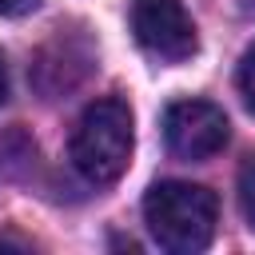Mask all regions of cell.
I'll return each instance as SVG.
<instances>
[{
	"mask_svg": "<svg viewBox=\"0 0 255 255\" xmlns=\"http://www.w3.org/2000/svg\"><path fill=\"white\" fill-rule=\"evenodd\" d=\"M143 219H147L151 239L163 251L191 255V251H203L211 243L219 203L203 183L167 179V183H155L143 195Z\"/></svg>",
	"mask_w": 255,
	"mask_h": 255,
	"instance_id": "cell-1",
	"label": "cell"
},
{
	"mask_svg": "<svg viewBox=\"0 0 255 255\" xmlns=\"http://www.w3.org/2000/svg\"><path fill=\"white\" fill-rule=\"evenodd\" d=\"M131 108L120 96H104L84 108L72 131V167L88 183H116L131 163Z\"/></svg>",
	"mask_w": 255,
	"mask_h": 255,
	"instance_id": "cell-2",
	"label": "cell"
},
{
	"mask_svg": "<svg viewBox=\"0 0 255 255\" xmlns=\"http://www.w3.org/2000/svg\"><path fill=\"white\" fill-rule=\"evenodd\" d=\"M131 32L143 52L163 64H179L195 56V24L179 0H131Z\"/></svg>",
	"mask_w": 255,
	"mask_h": 255,
	"instance_id": "cell-3",
	"label": "cell"
},
{
	"mask_svg": "<svg viewBox=\"0 0 255 255\" xmlns=\"http://www.w3.org/2000/svg\"><path fill=\"white\" fill-rule=\"evenodd\" d=\"M163 139L179 159H207L227 143V116L211 100H175L163 112Z\"/></svg>",
	"mask_w": 255,
	"mask_h": 255,
	"instance_id": "cell-4",
	"label": "cell"
},
{
	"mask_svg": "<svg viewBox=\"0 0 255 255\" xmlns=\"http://www.w3.org/2000/svg\"><path fill=\"white\" fill-rule=\"evenodd\" d=\"M239 211L255 227V151L239 163Z\"/></svg>",
	"mask_w": 255,
	"mask_h": 255,
	"instance_id": "cell-5",
	"label": "cell"
},
{
	"mask_svg": "<svg viewBox=\"0 0 255 255\" xmlns=\"http://www.w3.org/2000/svg\"><path fill=\"white\" fill-rule=\"evenodd\" d=\"M239 96H243V104L255 112V44H251L247 56L239 60Z\"/></svg>",
	"mask_w": 255,
	"mask_h": 255,
	"instance_id": "cell-6",
	"label": "cell"
},
{
	"mask_svg": "<svg viewBox=\"0 0 255 255\" xmlns=\"http://www.w3.org/2000/svg\"><path fill=\"white\" fill-rule=\"evenodd\" d=\"M40 0H0V16H24V12H32Z\"/></svg>",
	"mask_w": 255,
	"mask_h": 255,
	"instance_id": "cell-7",
	"label": "cell"
},
{
	"mask_svg": "<svg viewBox=\"0 0 255 255\" xmlns=\"http://www.w3.org/2000/svg\"><path fill=\"white\" fill-rule=\"evenodd\" d=\"M8 100V68H4V56H0V104Z\"/></svg>",
	"mask_w": 255,
	"mask_h": 255,
	"instance_id": "cell-8",
	"label": "cell"
}]
</instances>
